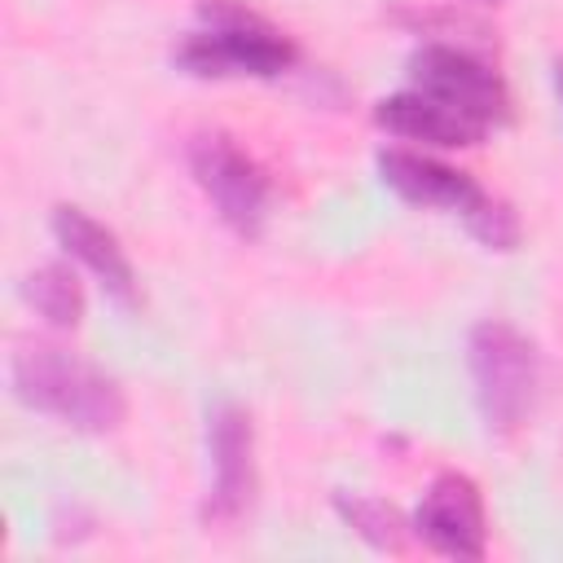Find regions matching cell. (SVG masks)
Here are the masks:
<instances>
[{
	"mask_svg": "<svg viewBox=\"0 0 563 563\" xmlns=\"http://www.w3.org/2000/svg\"><path fill=\"white\" fill-rule=\"evenodd\" d=\"M207 457L211 484L202 497V523H233L255 497V431L242 405L216 400L207 409Z\"/></svg>",
	"mask_w": 563,
	"mask_h": 563,
	"instance_id": "7",
	"label": "cell"
},
{
	"mask_svg": "<svg viewBox=\"0 0 563 563\" xmlns=\"http://www.w3.org/2000/svg\"><path fill=\"white\" fill-rule=\"evenodd\" d=\"M409 532L444 554V559H484L488 550V515H484V497H479V484L462 471H440L422 501L413 506V519H409Z\"/></svg>",
	"mask_w": 563,
	"mask_h": 563,
	"instance_id": "8",
	"label": "cell"
},
{
	"mask_svg": "<svg viewBox=\"0 0 563 563\" xmlns=\"http://www.w3.org/2000/svg\"><path fill=\"white\" fill-rule=\"evenodd\" d=\"M374 123L400 141H418V145H435V150H471L488 136L484 123L466 119L462 110L444 106L440 97L422 92V88H405L391 92L374 106Z\"/></svg>",
	"mask_w": 563,
	"mask_h": 563,
	"instance_id": "10",
	"label": "cell"
},
{
	"mask_svg": "<svg viewBox=\"0 0 563 563\" xmlns=\"http://www.w3.org/2000/svg\"><path fill=\"white\" fill-rule=\"evenodd\" d=\"M466 365L475 383V405L479 418L493 435L519 431L541 396V352L537 343L515 330L510 321H479L466 334Z\"/></svg>",
	"mask_w": 563,
	"mask_h": 563,
	"instance_id": "4",
	"label": "cell"
},
{
	"mask_svg": "<svg viewBox=\"0 0 563 563\" xmlns=\"http://www.w3.org/2000/svg\"><path fill=\"white\" fill-rule=\"evenodd\" d=\"M471 4H501V0H471Z\"/></svg>",
	"mask_w": 563,
	"mask_h": 563,
	"instance_id": "14",
	"label": "cell"
},
{
	"mask_svg": "<svg viewBox=\"0 0 563 563\" xmlns=\"http://www.w3.org/2000/svg\"><path fill=\"white\" fill-rule=\"evenodd\" d=\"M9 387L31 413L57 418L70 431L101 435L128 418L119 378L53 343H22L9 361Z\"/></svg>",
	"mask_w": 563,
	"mask_h": 563,
	"instance_id": "1",
	"label": "cell"
},
{
	"mask_svg": "<svg viewBox=\"0 0 563 563\" xmlns=\"http://www.w3.org/2000/svg\"><path fill=\"white\" fill-rule=\"evenodd\" d=\"M176 70L194 79H277L295 70V40L242 0H198V31L172 48Z\"/></svg>",
	"mask_w": 563,
	"mask_h": 563,
	"instance_id": "2",
	"label": "cell"
},
{
	"mask_svg": "<svg viewBox=\"0 0 563 563\" xmlns=\"http://www.w3.org/2000/svg\"><path fill=\"white\" fill-rule=\"evenodd\" d=\"M22 299H26V308L35 317H44L57 330H75L79 317H84V286H79L75 268L70 264H57V260L26 273Z\"/></svg>",
	"mask_w": 563,
	"mask_h": 563,
	"instance_id": "11",
	"label": "cell"
},
{
	"mask_svg": "<svg viewBox=\"0 0 563 563\" xmlns=\"http://www.w3.org/2000/svg\"><path fill=\"white\" fill-rule=\"evenodd\" d=\"M409 88L440 97L444 106L462 110L484 128H501L515 114L506 79L493 70V62H484L475 48H462V44L422 40L409 53Z\"/></svg>",
	"mask_w": 563,
	"mask_h": 563,
	"instance_id": "6",
	"label": "cell"
},
{
	"mask_svg": "<svg viewBox=\"0 0 563 563\" xmlns=\"http://www.w3.org/2000/svg\"><path fill=\"white\" fill-rule=\"evenodd\" d=\"M550 79H554V97H559V106H563V57H554V66H550Z\"/></svg>",
	"mask_w": 563,
	"mask_h": 563,
	"instance_id": "13",
	"label": "cell"
},
{
	"mask_svg": "<svg viewBox=\"0 0 563 563\" xmlns=\"http://www.w3.org/2000/svg\"><path fill=\"white\" fill-rule=\"evenodd\" d=\"M48 229H53L57 246H62L79 268H88V273L97 277V286L106 290V299H114L119 308H136V299H141L136 268H132L128 251L119 246L114 229H106L101 220H92L84 207H70V202L53 207Z\"/></svg>",
	"mask_w": 563,
	"mask_h": 563,
	"instance_id": "9",
	"label": "cell"
},
{
	"mask_svg": "<svg viewBox=\"0 0 563 563\" xmlns=\"http://www.w3.org/2000/svg\"><path fill=\"white\" fill-rule=\"evenodd\" d=\"M185 163L198 180V189L207 194V202L216 207V216L238 233V238H260L273 211V180L268 172L220 128L211 132H194L185 145Z\"/></svg>",
	"mask_w": 563,
	"mask_h": 563,
	"instance_id": "5",
	"label": "cell"
},
{
	"mask_svg": "<svg viewBox=\"0 0 563 563\" xmlns=\"http://www.w3.org/2000/svg\"><path fill=\"white\" fill-rule=\"evenodd\" d=\"M378 176L391 194H400L413 207H435V211H453L466 233L488 246V251H515L519 246V216L506 198L488 194L471 172L449 167L422 150H405V145H387L378 150Z\"/></svg>",
	"mask_w": 563,
	"mask_h": 563,
	"instance_id": "3",
	"label": "cell"
},
{
	"mask_svg": "<svg viewBox=\"0 0 563 563\" xmlns=\"http://www.w3.org/2000/svg\"><path fill=\"white\" fill-rule=\"evenodd\" d=\"M334 515L369 545V550H383V554H396L405 550V537H409V523L396 506L378 501V497H365V493H334Z\"/></svg>",
	"mask_w": 563,
	"mask_h": 563,
	"instance_id": "12",
	"label": "cell"
}]
</instances>
